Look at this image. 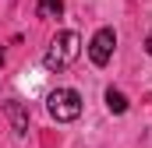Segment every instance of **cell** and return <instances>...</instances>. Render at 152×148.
<instances>
[{
	"label": "cell",
	"instance_id": "cell-1",
	"mask_svg": "<svg viewBox=\"0 0 152 148\" xmlns=\"http://www.w3.org/2000/svg\"><path fill=\"white\" fill-rule=\"evenodd\" d=\"M78 53H81V36L78 32H60L50 42V49L42 57V67L46 71H64V67H71L78 60Z\"/></svg>",
	"mask_w": 152,
	"mask_h": 148
},
{
	"label": "cell",
	"instance_id": "cell-2",
	"mask_svg": "<svg viewBox=\"0 0 152 148\" xmlns=\"http://www.w3.org/2000/svg\"><path fill=\"white\" fill-rule=\"evenodd\" d=\"M46 110L57 123H71V120L81 116V95L75 88H57V92L46 95Z\"/></svg>",
	"mask_w": 152,
	"mask_h": 148
},
{
	"label": "cell",
	"instance_id": "cell-3",
	"mask_svg": "<svg viewBox=\"0 0 152 148\" xmlns=\"http://www.w3.org/2000/svg\"><path fill=\"white\" fill-rule=\"evenodd\" d=\"M113 46H117V32L113 28H99L92 42H88V60L96 64V67H106L110 64V57H113Z\"/></svg>",
	"mask_w": 152,
	"mask_h": 148
},
{
	"label": "cell",
	"instance_id": "cell-4",
	"mask_svg": "<svg viewBox=\"0 0 152 148\" xmlns=\"http://www.w3.org/2000/svg\"><path fill=\"white\" fill-rule=\"evenodd\" d=\"M4 116L11 120V131H14V134H28V110H25L21 102L7 99V102H4Z\"/></svg>",
	"mask_w": 152,
	"mask_h": 148
},
{
	"label": "cell",
	"instance_id": "cell-5",
	"mask_svg": "<svg viewBox=\"0 0 152 148\" xmlns=\"http://www.w3.org/2000/svg\"><path fill=\"white\" fill-rule=\"evenodd\" d=\"M36 14L39 18H60L64 14V0H36Z\"/></svg>",
	"mask_w": 152,
	"mask_h": 148
},
{
	"label": "cell",
	"instance_id": "cell-6",
	"mask_svg": "<svg viewBox=\"0 0 152 148\" xmlns=\"http://www.w3.org/2000/svg\"><path fill=\"white\" fill-rule=\"evenodd\" d=\"M106 110L110 113H127V95L120 88H106Z\"/></svg>",
	"mask_w": 152,
	"mask_h": 148
},
{
	"label": "cell",
	"instance_id": "cell-7",
	"mask_svg": "<svg viewBox=\"0 0 152 148\" xmlns=\"http://www.w3.org/2000/svg\"><path fill=\"white\" fill-rule=\"evenodd\" d=\"M145 49H149V57H152V32H149V39H145Z\"/></svg>",
	"mask_w": 152,
	"mask_h": 148
}]
</instances>
